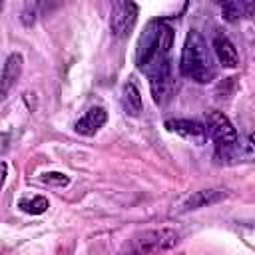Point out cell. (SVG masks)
I'll use <instances>...</instances> for the list:
<instances>
[{
  "label": "cell",
  "instance_id": "6da1fadb",
  "mask_svg": "<svg viewBox=\"0 0 255 255\" xmlns=\"http://www.w3.org/2000/svg\"><path fill=\"white\" fill-rule=\"evenodd\" d=\"M173 28L165 22V20H151L139 40H137V48H135V64L141 72L149 74L155 68L171 62L169 60V52L173 46Z\"/></svg>",
  "mask_w": 255,
  "mask_h": 255
},
{
  "label": "cell",
  "instance_id": "7a4b0ae2",
  "mask_svg": "<svg viewBox=\"0 0 255 255\" xmlns=\"http://www.w3.org/2000/svg\"><path fill=\"white\" fill-rule=\"evenodd\" d=\"M179 72L181 76L197 84H207L215 78L213 56L207 48V42L197 30H189L185 36V44L179 58Z\"/></svg>",
  "mask_w": 255,
  "mask_h": 255
},
{
  "label": "cell",
  "instance_id": "3957f363",
  "mask_svg": "<svg viewBox=\"0 0 255 255\" xmlns=\"http://www.w3.org/2000/svg\"><path fill=\"white\" fill-rule=\"evenodd\" d=\"M205 122H207V129L209 135L213 137L215 145H217V157H225V159H235L241 155L239 149V135L235 126L229 122V118L219 112V110H209L205 114Z\"/></svg>",
  "mask_w": 255,
  "mask_h": 255
},
{
  "label": "cell",
  "instance_id": "277c9868",
  "mask_svg": "<svg viewBox=\"0 0 255 255\" xmlns=\"http://www.w3.org/2000/svg\"><path fill=\"white\" fill-rule=\"evenodd\" d=\"M177 241H179V233L171 227L147 229L131 237L122 255H157V253H163L175 247Z\"/></svg>",
  "mask_w": 255,
  "mask_h": 255
},
{
  "label": "cell",
  "instance_id": "5b68a950",
  "mask_svg": "<svg viewBox=\"0 0 255 255\" xmlns=\"http://www.w3.org/2000/svg\"><path fill=\"white\" fill-rule=\"evenodd\" d=\"M137 20V4L129 0H118L112 4L110 12V30L116 38L129 36L131 28Z\"/></svg>",
  "mask_w": 255,
  "mask_h": 255
},
{
  "label": "cell",
  "instance_id": "8992f818",
  "mask_svg": "<svg viewBox=\"0 0 255 255\" xmlns=\"http://www.w3.org/2000/svg\"><path fill=\"white\" fill-rule=\"evenodd\" d=\"M149 78V90L153 96V102L157 106H163L171 100L173 90H175V80H173V72H171V62L155 68L153 72L147 74Z\"/></svg>",
  "mask_w": 255,
  "mask_h": 255
},
{
  "label": "cell",
  "instance_id": "52a82bcc",
  "mask_svg": "<svg viewBox=\"0 0 255 255\" xmlns=\"http://www.w3.org/2000/svg\"><path fill=\"white\" fill-rule=\"evenodd\" d=\"M165 129L181 135L183 139H187L195 145H201L207 139L205 128L195 120H165Z\"/></svg>",
  "mask_w": 255,
  "mask_h": 255
},
{
  "label": "cell",
  "instance_id": "ba28073f",
  "mask_svg": "<svg viewBox=\"0 0 255 255\" xmlns=\"http://www.w3.org/2000/svg\"><path fill=\"white\" fill-rule=\"evenodd\" d=\"M22 68H24L22 54L12 52V54L6 58L4 68H2V74H0V102L10 94V90H12V88L16 86V82L20 80Z\"/></svg>",
  "mask_w": 255,
  "mask_h": 255
},
{
  "label": "cell",
  "instance_id": "9c48e42d",
  "mask_svg": "<svg viewBox=\"0 0 255 255\" xmlns=\"http://www.w3.org/2000/svg\"><path fill=\"white\" fill-rule=\"evenodd\" d=\"M108 122V112L104 110V108H100V106H94V108H90L78 122H76V126H74V129L80 133V135H94L104 124Z\"/></svg>",
  "mask_w": 255,
  "mask_h": 255
},
{
  "label": "cell",
  "instance_id": "30bf717a",
  "mask_svg": "<svg viewBox=\"0 0 255 255\" xmlns=\"http://www.w3.org/2000/svg\"><path fill=\"white\" fill-rule=\"evenodd\" d=\"M223 197H227L225 189H199L195 193H191L181 205L177 211H193V209H199V207H207V205H213L217 201H221Z\"/></svg>",
  "mask_w": 255,
  "mask_h": 255
},
{
  "label": "cell",
  "instance_id": "8fae6325",
  "mask_svg": "<svg viewBox=\"0 0 255 255\" xmlns=\"http://www.w3.org/2000/svg\"><path fill=\"white\" fill-rule=\"evenodd\" d=\"M213 52H215V56H217V60H219V64L223 68L231 70V68L239 66V54H237L233 42L221 32L213 36Z\"/></svg>",
  "mask_w": 255,
  "mask_h": 255
},
{
  "label": "cell",
  "instance_id": "7c38bea8",
  "mask_svg": "<svg viewBox=\"0 0 255 255\" xmlns=\"http://www.w3.org/2000/svg\"><path fill=\"white\" fill-rule=\"evenodd\" d=\"M122 106L126 110L128 116H139L141 112V94H139V88L135 86L133 80L126 82L124 84V90H122Z\"/></svg>",
  "mask_w": 255,
  "mask_h": 255
},
{
  "label": "cell",
  "instance_id": "4fadbf2b",
  "mask_svg": "<svg viewBox=\"0 0 255 255\" xmlns=\"http://www.w3.org/2000/svg\"><path fill=\"white\" fill-rule=\"evenodd\" d=\"M253 10L251 2H237V0H227L221 4V14L227 22H237L243 16H249Z\"/></svg>",
  "mask_w": 255,
  "mask_h": 255
},
{
  "label": "cell",
  "instance_id": "5bb4252c",
  "mask_svg": "<svg viewBox=\"0 0 255 255\" xmlns=\"http://www.w3.org/2000/svg\"><path fill=\"white\" fill-rule=\"evenodd\" d=\"M18 207H20L24 213L40 215V213H44V211L50 207V203H48V199H46L44 195H34V197H30V199H20Z\"/></svg>",
  "mask_w": 255,
  "mask_h": 255
},
{
  "label": "cell",
  "instance_id": "9a60e30c",
  "mask_svg": "<svg viewBox=\"0 0 255 255\" xmlns=\"http://www.w3.org/2000/svg\"><path fill=\"white\" fill-rule=\"evenodd\" d=\"M42 181L48 183V185H58V187H64L70 183V177L66 173H60V171H48L42 175Z\"/></svg>",
  "mask_w": 255,
  "mask_h": 255
},
{
  "label": "cell",
  "instance_id": "2e32d148",
  "mask_svg": "<svg viewBox=\"0 0 255 255\" xmlns=\"http://www.w3.org/2000/svg\"><path fill=\"white\" fill-rule=\"evenodd\" d=\"M36 8H38V4H26L24 12H22V22L26 26H32L36 22Z\"/></svg>",
  "mask_w": 255,
  "mask_h": 255
},
{
  "label": "cell",
  "instance_id": "e0dca14e",
  "mask_svg": "<svg viewBox=\"0 0 255 255\" xmlns=\"http://www.w3.org/2000/svg\"><path fill=\"white\" fill-rule=\"evenodd\" d=\"M8 147H10V135L4 133V131H0V155H2Z\"/></svg>",
  "mask_w": 255,
  "mask_h": 255
},
{
  "label": "cell",
  "instance_id": "ac0fdd59",
  "mask_svg": "<svg viewBox=\"0 0 255 255\" xmlns=\"http://www.w3.org/2000/svg\"><path fill=\"white\" fill-rule=\"evenodd\" d=\"M6 173H8V165L4 161H0V189L4 185V179H6Z\"/></svg>",
  "mask_w": 255,
  "mask_h": 255
},
{
  "label": "cell",
  "instance_id": "d6986e66",
  "mask_svg": "<svg viewBox=\"0 0 255 255\" xmlns=\"http://www.w3.org/2000/svg\"><path fill=\"white\" fill-rule=\"evenodd\" d=\"M0 10H2V2H0Z\"/></svg>",
  "mask_w": 255,
  "mask_h": 255
}]
</instances>
